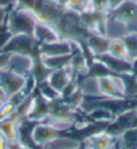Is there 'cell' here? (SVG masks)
Returning a JSON list of instances; mask_svg holds the SVG:
<instances>
[{
    "instance_id": "6",
    "label": "cell",
    "mask_w": 137,
    "mask_h": 149,
    "mask_svg": "<svg viewBox=\"0 0 137 149\" xmlns=\"http://www.w3.org/2000/svg\"><path fill=\"white\" fill-rule=\"evenodd\" d=\"M116 19L126 24L129 32H137V3L136 0H126L118 9L110 12Z\"/></svg>"
},
{
    "instance_id": "15",
    "label": "cell",
    "mask_w": 137,
    "mask_h": 149,
    "mask_svg": "<svg viewBox=\"0 0 137 149\" xmlns=\"http://www.w3.org/2000/svg\"><path fill=\"white\" fill-rule=\"evenodd\" d=\"M80 146H81L80 141L60 135L59 138L54 139L50 145L44 146V149H80Z\"/></svg>"
},
{
    "instance_id": "25",
    "label": "cell",
    "mask_w": 137,
    "mask_h": 149,
    "mask_svg": "<svg viewBox=\"0 0 137 149\" xmlns=\"http://www.w3.org/2000/svg\"><path fill=\"white\" fill-rule=\"evenodd\" d=\"M117 149H123V148H121V146H120V145H118V146H117Z\"/></svg>"
},
{
    "instance_id": "22",
    "label": "cell",
    "mask_w": 137,
    "mask_h": 149,
    "mask_svg": "<svg viewBox=\"0 0 137 149\" xmlns=\"http://www.w3.org/2000/svg\"><path fill=\"white\" fill-rule=\"evenodd\" d=\"M6 146H7V141H6V138L3 136V133L0 130V149H6Z\"/></svg>"
},
{
    "instance_id": "14",
    "label": "cell",
    "mask_w": 137,
    "mask_h": 149,
    "mask_svg": "<svg viewBox=\"0 0 137 149\" xmlns=\"http://www.w3.org/2000/svg\"><path fill=\"white\" fill-rule=\"evenodd\" d=\"M116 113L107 108H94L89 112V119L94 122H103V123H113L116 120Z\"/></svg>"
},
{
    "instance_id": "18",
    "label": "cell",
    "mask_w": 137,
    "mask_h": 149,
    "mask_svg": "<svg viewBox=\"0 0 137 149\" xmlns=\"http://www.w3.org/2000/svg\"><path fill=\"white\" fill-rule=\"evenodd\" d=\"M92 1H93V6H94V12L96 13H103V15L110 13L107 0H92Z\"/></svg>"
},
{
    "instance_id": "13",
    "label": "cell",
    "mask_w": 137,
    "mask_h": 149,
    "mask_svg": "<svg viewBox=\"0 0 137 149\" xmlns=\"http://www.w3.org/2000/svg\"><path fill=\"white\" fill-rule=\"evenodd\" d=\"M117 142L123 149H137V126L126 128L117 136Z\"/></svg>"
},
{
    "instance_id": "7",
    "label": "cell",
    "mask_w": 137,
    "mask_h": 149,
    "mask_svg": "<svg viewBox=\"0 0 137 149\" xmlns=\"http://www.w3.org/2000/svg\"><path fill=\"white\" fill-rule=\"evenodd\" d=\"M36 63V57L27 53H9L7 68L9 70L19 73L21 76H29L33 70V66Z\"/></svg>"
},
{
    "instance_id": "11",
    "label": "cell",
    "mask_w": 137,
    "mask_h": 149,
    "mask_svg": "<svg viewBox=\"0 0 137 149\" xmlns=\"http://www.w3.org/2000/svg\"><path fill=\"white\" fill-rule=\"evenodd\" d=\"M86 146L92 149H117L118 142L117 138H114V135L103 130L97 133H92L86 139Z\"/></svg>"
},
{
    "instance_id": "8",
    "label": "cell",
    "mask_w": 137,
    "mask_h": 149,
    "mask_svg": "<svg viewBox=\"0 0 137 149\" xmlns=\"http://www.w3.org/2000/svg\"><path fill=\"white\" fill-rule=\"evenodd\" d=\"M33 39L34 42L39 45H46V43H52V42H57L63 37L60 36V33L57 32V29L49 23H44V22H39L34 24V29H33Z\"/></svg>"
},
{
    "instance_id": "5",
    "label": "cell",
    "mask_w": 137,
    "mask_h": 149,
    "mask_svg": "<svg viewBox=\"0 0 137 149\" xmlns=\"http://www.w3.org/2000/svg\"><path fill=\"white\" fill-rule=\"evenodd\" d=\"M98 60L106 69L107 72L112 74H118V76H124V74H131L134 73V65L133 62L127 60V59H118V57H113L110 55H103L100 57H94Z\"/></svg>"
},
{
    "instance_id": "24",
    "label": "cell",
    "mask_w": 137,
    "mask_h": 149,
    "mask_svg": "<svg viewBox=\"0 0 137 149\" xmlns=\"http://www.w3.org/2000/svg\"><path fill=\"white\" fill-rule=\"evenodd\" d=\"M83 149H92V148H89V146H84V148H83Z\"/></svg>"
},
{
    "instance_id": "26",
    "label": "cell",
    "mask_w": 137,
    "mask_h": 149,
    "mask_svg": "<svg viewBox=\"0 0 137 149\" xmlns=\"http://www.w3.org/2000/svg\"><path fill=\"white\" fill-rule=\"evenodd\" d=\"M136 3H137V0H136Z\"/></svg>"
},
{
    "instance_id": "12",
    "label": "cell",
    "mask_w": 137,
    "mask_h": 149,
    "mask_svg": "<svg viewBox=\"0 0 137 149\" xmlns=\"http://www.w3.org/2000/svg\"><path fill=\"white\" fill-rule=\"evenodd\" d=\"M40 60V63L49 69L50 72L52 70H59V69H64L67 68V65L70 63V59L72 55H64V56H37Z\"/></svg>"
},
{
    "instance_id": "10",
    "label": "cell",
    "mask_w": 137,
    "mask_h": 149,
    "mask_svg": "<svg viewBox=\"0 0 137 149\" xmlns=\"http://www.w3.org/2000/svg\"><path fill=\"white\" fill-rule=\"evenodd\" d=\"M84 43H86L89 52L92 53V59H94V57L106 55L109 52L110 39L101 33H90V35H87Z\"/></svg>"
},
{
    "instance_id": "19",
    "label": "cell",
    "mask_w": 137,
    "mask_h": 149,
    "mask_svg": "<svg viewBox=\"0 0 137 149\" xmlns=\"http://www.w3.org/2000/svg\"><path fill=\"white\" fill-rule=\"evenodd\" d=\"M9 9L7 6L4 4H0V29H4L6 27V23H7V17H9Z\"/></svg>"
},
{
    "instance_id": "2",
    "label": "cell",
    "mask_w": 137,
    "mask_h": 149,
    "mask_svg": "<svg viewBox=\"0 0 137 149\" xmlns=\"http://www.w3.org/2000/svg\"><path fill=\"white\" fill-rule=\"evenodd\" d=\"M63 130H60L59 128H56L52 123L47 122H37L30 132V139L32 142L39 146V148H44L47 145H50L54 139H57L61 135Z\"/></svg>"
},
{
    "instance_id": "20",
    "label": "cell",
    "mask_w": 137,
    "mask_h": 149,
    "mask_svg": "<svg viewBox=\"0 0 137 149\" xmlns=\"http://www.w3.org/2000/svg\"><path fill=\"white\" fill-rule=\"evenodd\" d=\"M126 0H107V4H109V9H110V12H113V10H116L118 9L123 3H124Z\"/></svg>"
},
{
    "instance_id": "21",
    "label": "cell",
    "mask_w": 137,
    "mask_h": 149,
    "mask_svg": "<svg viewBox=\"0 0 137 149\" xmlns=\"http://www.w3.org/2000/svg\"><path fill=\"white\" fill-rule=\"evenodd\" d=\"M7 62H9V53L0 52V70L7 68Z\"/></svg>"
},
{
    "instance_id": "1",
    "label": "cell",
    "mask_w": 137,
    "mask_h": 149,
    "mask_svg": "<svg viewBox=\"0 0 137 149\" xmlns=\"http://www.w3.org/2000/svg\"><path fill=\"white\" fill-rule=\"evenodd\" d=\"M36 23H37V17L32 9L14 3L12 10L9 12L6 29L12 35H30L32 36Z\"/></svg>"
},
{
    "instance_id": "17",
    "label": "cell",
    "mask_w": 137,
    "mask_h": 149,
    "mask_svg": "<svg viewBox=\"0 0 137 149\" xmlns=\"http://www.w3.org/2000/svg\"><path fill=\"white\" fill-rule=\"evenodd\" d=\"M121 39L124 42V46H126L130 62H133V65H134L137 60V32H130Z\"/></svg>"
},
{
    "instance_id": "16",
    "label": "cell",
    "mask_w": 137,
    "mask_h": 149,
    "mask_svg": "<svg viewBox=\"0 0 137 149\" xmlns=\"http://www.w3.org/2000/svg\"><path fill=\"white\" fill-rule=\"evenodd\" d=\"M107 55L113 56V57H118V59H129L127 55V50H126V46H124V42L121 37H116V39H110V46H109V52Z\"/></svg>"
},
{
    "instance_id": "3",
    "label": "cell",
    "mask_w": 137,
    "mask_h": 149,
    "mask_svg": "<svg viewBox=\"0 0 137 149\" xmlns=\"http://www.w3.org/2000/svg\"><path fill=\"white\" fill-rule=\"evenodd\" d=\"M27 76H21L19 73H14L9 69L0 70V91L3 92L4 97L9 100L12 96L23 92L24 83Z\"/></svg>"
},
{
    "instance_id": "23",
    "label": "cell",
    "mask_w": 137,
    "mask_h": 149,
    "mask_svg": "<svg viewBox=\"0 0 137 149\" xmlns=\"http://www.w3.org/2000/svg\"><path fill=\"white\" fill-rule=\"evenodd\" d=\"M6 102H7V99H6L4 96H1V95H0V111L3 109V106H4V103H6Z\"/></svg>"
},
{
    "instance_id": "4",
    "label": "cell",
    "mask_w": 137,
    "mask_h": 149,
    "mask_svg": "<svg viewBox=\"0 0 137 149\" xmlns=\"http://www.w3.org/2000/svg\"><path fill=\"white\" fill-rule=\"evenodd\" d=\"M34 50H37V43L34 42L33 36H30V35H12L6 47L1 52L33 55Z\"/></svg>"
},
{
    "instance_id": "9",
    "label": "cell",
    "mask_w": 137,
    "mask_h": 149,
    "mask_svg": "<svg viewBox=\"0 0 137 149\" xmlns=\"http://www.w3.org/2000/svg\"><path fill=\"white\" fill-rule=\"evenodd\" d=\"M20 120L21 118L16 115V112L13 115L0 118V130L6 138L7 143L20 141Z\"/></svg>"
}]
</instances>
